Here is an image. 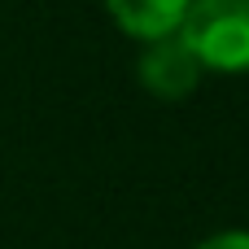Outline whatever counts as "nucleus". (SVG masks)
Instances as JSON below:
<instances>
[{
	"mask_svg": "<svg viewBox=\"0 0 249 249\" xmlns=\"http://www.w3.org/2000/svg\"><path fill=\"white\" fill-rule=\"evenodd\" d=\"M179 35L206 74H249V0H193Z\"/></svg>",
	"mask_w": 249,
	"mask_h": 249,
	"instance_id": "1",
	"label": "nucleus"
},
{
	"mask_svg": "<svg viewBox=\"0 0 249 249\" xmlns=\"http://www.w3.org/2000/svg\"><path fill=\"white\" fill-rule=\"evenodd\" d=\"M188 4L193 0H105V9L118 22V31H127L140 44L162 39V35H175L184 26Z\"/></svg>",
	"mask_w": 249,
	"mask_h": 249,
	"instance_id": "3",
	"label": "nucleus"
},
{
	"mask_svg": "<svg viewBox=\"0 0 249 249\" xmlns=\"http://www.w3.org/2000/svg\"><path fill=\"white\" fill-rule=\"evenodd\" d=\"M197 249H249V232H245V228H228V232L206 236Z\"/></svg>",
	"mask_w": 249,
	"mask_h": 249,
	"instance_id": "4",
	"label": "nucleus"
},
{
	"mask_svg": "<svg viewBox=\"0 0 249 249\" xmlns=\"http://www.w3.org/2000/svg\"><path fill=\"white\" fill-rule=\"evenodd\" d=\"M136 79L149 96L158 101H184L201 88L206 70L197 61V53L188 48V39L175 31V35H162V39H149L140 44V61H136Z\"/></svg>",
	"mask_w": 249,
	"mask_h": 249,
	"instance_id": "2",
	"label": "nucleus"
}]
</instances>
